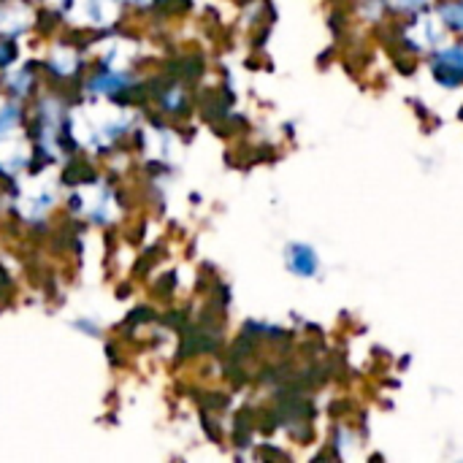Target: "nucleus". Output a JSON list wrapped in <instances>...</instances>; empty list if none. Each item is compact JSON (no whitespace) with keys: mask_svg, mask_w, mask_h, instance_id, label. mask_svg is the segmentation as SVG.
<instances>
[{"mask_svg":"<svg viewBox=\"0 0 463 463\" xmlns=\"http://www.w3.org/2000/svg\"><path fill=\"white\" fill-rule=\"evenodd\" d=\"M130 3H146V0H130Z\"/></svg>","mask_w":463,"mask_h":463,"instance_id":"obj_7","label":"nucleus"},{"mask_svg":"<svg viewBox=\"0 0 463 463\" xmlns=\"http://www.w3.org/2000/svg\"><path fill=\"white\" fill-rule=\"evenodd\" d=\"M14 125H16V106L0 100V133H5V130L14 128Z\"/></svg>","mask_w":463,"mask_h":463,"instance_id":"obj_5","label":"nucleus"},{"mask_svg":"<svg viewBox=\"0 0 463 463\" xmlns=\"http://www.w3.org/2000/svg\"><path fill=\"white\" fill-rule=\"evenodd\" d=\"M128 84V79H122L119 73H103L100 79L92 81V90L100 92V95H114L117 90H122Z\"/></svg>","mask_w":463,"mask_h":463,"instance_id":"obj_3","label":"nucleus"},{"mask_svg":"<svg viewBox=\"0 0 463 463\" xmlns=\"http://www.w3.org/2000/svg\"><path fill=\"white\" fill-rule=\"evenodd\" d=\"M27 163V144L22 138H0V168L19 171Z\"/></svg>","mask_w":463,"mask_h":463,"instance_id":"obj_2","label":"nucleus"},{"mask_svg":"<svg viewBox=\"0 0 463 463\" xmlns=\"http://www.w3.org/2000/svg\"><path fill=\"white\" fill-rule=\"evenodd\" d=\"M114 14H117L114 0H79L76 3V16L87 24H109Z\"/></svg>","mask_w":463,"mask_h":463,"instance_id":"obj_1","label":"nucleus"},{"mask_svg":"<svg viewBox=\"0 0 463 463\" xmlns=\"http://www.w3.org/2000/svg\"><path fill=\"white\" fill-rule=\"evenodd\" d=\"M290 266H293L296 271H312V269H315V258H312L309 250L293 247V252H290Z\"/></svg>","mask_w":463,"mask_h":463,"instance_id":"obj_4","label":"nucleus"},{"mask_svg":"<svg viewBox=\"0 0 463 463\" xmlns=\"http://www.w3.org/2000/svg\"><path fill=\"white\" fill-rule=\"evenodd\" d=\"M402 5H407V8H415V5H420L423 0H399Z\"/></svg>","mask_w":463,"mask_h":463,"instance_id":"obj_6","label":"nucleus"}]
</instances>
